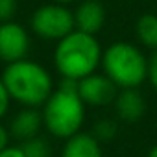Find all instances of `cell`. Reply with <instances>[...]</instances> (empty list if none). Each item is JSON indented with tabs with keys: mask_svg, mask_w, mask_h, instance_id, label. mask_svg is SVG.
Instances as JSON below:
<instances>
[{
	"mask_svg": "<svg viewBox=\"0 0 157 157\" xmlns=\"http://www.w3.org/2000/svg\"><path fill=\"white\" fill-rule=\"evenodd\" d=\"M102 48L94 35L74 30L63 37L54 52V61L59 74L67 80L80 82L93 74L102 61Z\"/></svg>",
	"mask_w": 157,
	"mask_h": 157,
	"instance_id": "obj_1",
	"label": "cell"
},
{
	"mask_svg": "<svg viewBox=\"0 0 157 157\" xmlns=\"http://www.w3.org/2000/svg\"><path fill=\"white\" fill-rule=\"evenodd\" d=\"M85 118V102L78 93V82L67 80L63 85L50 94V98L44 102L43 109V120L46 129L59 137L68 139L76 133H80V128Z\"/></svg>",
	"mask_w": 157,
	"mask_h": 157,
	"instance_id": "obj_2",
	"label": "cell"
},
{
	"mask_svg": "<svg viewBox=\"0 0 157 157\" xmlns=\"http://www.w3.org/2000/svg\"><path fill=\"white\" fill-rule=\"evenodd\" d=\"M2 82L10 96L28 107L44 104L52 94V78L46 68L28 59L8 63L2 72Z\"/></svg>",
	"mask_w": 157,
	"mask_h": 157,
	"instance_id": "obj_3",
	"label": "cell"
},
{
	"mask_svg": "<svg viewBox=\"0 0 157 157\" xmlns=\"http://www.w3.org/2000/svg\"><path fill=\"white\" fill-rule=\"evenodd\" d=\"M105 74L122 89L139 87L148 78V59L129 43H113L102 56Z\"/></svg>",
	"mask_w": 157,
	"mask_h": 157,
	"instance_id": "obj_4",
	"label": "cell"
},
{
	"mask_svg": "<svg viewBox=\"0 0 157 157\" xmlns=\"http://www.w3.org/2000/svg\"><path fill=\"white\" fill-rule=\"evenodd\" d=\"M74 13H70L61 4H46L39 8L32 17V30L43 39L61 41L70 32H74Z\"/></svg>",
	"mask_w": 157,
	"mask_h": 157,
	"instance_id": "obj_5",
	"label": "cell"
},
{
	"mask_svg": "<svg viewBox=\"0 0 157 157\" xmlns=\"http://www.w3.org/2000/svg\"><path fill=\"white\" fill-rule=\"evenodd\" d=\"M30 48V39L26 30L10 21L0 24V59L6 63H15L26 57Z\"/></svg>",
	"mask_w": 157,
	"mask_h": 157,
	"instance_id": "obj_6",
	"label": "cell"
},
{
	"mask_svg": "<svg viewBox=\"0 0 157 157\" xmlns=\"http://www.w3.org/2000/svg\"><path fill=\"white\" fill-rule=\"evenodd\" d=\"M118 85L107 74H89L78 82V93L87 105H105L117 98Z\"/></svg>",
	"mask_w": 157,
	"mask_h": 157,
	"instance_id": "obj_7",
	"label": "cell"
},
{
	"mask_svg": "<svg viewBox=\"0 0 157 157\" xmlns=\"http://www.w3.org/2000/svg\"><path fill=\"white\" fill-rule=\"evenodd\" d=\"M74 21H76V30L96 35L105 22V10L98 0H85L78 6Z\"/></svg>",
	"mask_w": 157,
	"mask_h": 157,
	"instance_id": "obj_8",
	"label": "cell"
},
{
	"mask_svg": "<svg viewBox=\"0 0 157 157\" xmlns=\"http://www.w3.org/2000/svg\"><path fill=\"white\" fill-rule=\"evenodd\" d=\"M117 113L122 120L126 122H137L142 115H144V98L140 96V93L137 91V87L133 89H122L117 98Z\"/></svg>",
	"mask_w": 157,
	"mask_h": 157,
	"instance_id": "obj_9",
	"label": "cell"
},
{
	"mask_svg": "<svg viewBox=\"0 0 157 157\" xmlns=\"http://www.w3.org/2000/svg\"><path fill=\"white\" fill-rule=\"evenodd\" d=\"M61 157H102V148L94 135L76 133L67 139Z\"/></svg>",
	"mask_w": 157,
	"mask_h": 157,
	"instance_id": "obj_10",
	"label": "cell"
},
{
	"mask_svg": "<svg viewBox=\"0 0 157 157\" xmlns=\"http://www.w3.org/2000/svg\"><path fill=\"white\" fill-rule=\"evenodd\" d=\"M43 115L39 111H35L33 107L30 109H24L21 111L13 122H11V135L19 140H28V139H33L37 137L39 129H41V124H43Z\"/></svg>",
	"mask_w": 157,
	"mask_h": 157,
	"instance_id": "obj_11",
	"label": "cell"
},
{
	"mask_svg": "<svg viewBox=\"0 0 157 157\" xmlns=\"http://www.w3.org/2000/svg\"><path fill=\"white\" fill-rule=\"evenodd\" d=\"M137 35L139 41L148 48H157V17L155 15H142L137 22Z\"/></svg>",
	"mask_w": 157,
	"mask_h": 157,
	"instance_id": "obj_12",
	"label": "cell"
},
{
	"mask_svg": "<svg viewBox=\"0 0 157 157\" xmlns=\"http://www.w3.org/2000/svg\"><path fill=\"white\" fill-rule=\"evenodd\" d=\"M21 148L24 151V157H50V146L41 137H33V139L24 140Z\"/></svg>",
	"mask_w": 157,
	"mask_h": 157,
	"instance_id": "obj_13",
	"label": "cell"
},
{
	"mask_svg": "<svg viewBox=\"0 0 157 157\" xmlns=\"http://www.w3.org/2000/svg\"><path fill=\"white\" fill-rule=\"evenodd\" d=\"M17 13V0H0V22H10Z\"/></svg>",
	"mask_w": 157,
	"mask_h": 157,
	"instance_id": "obj_14",
	"label": "cell"
},
{
	"mask_svg": "<svg viewBox=\"0 0 157 157\" xmlns=\"http://www.w3.org/2000/svg\"><path fill=\"white\" fill-rule=\"evenodd\" d=\"M115 135V124L109 120H102L96 124V139H111Z\"/></svg>",
	"mask_w": 157,
	"mask_h": 157,
	"instance_id": "obj_15",
	"label": "cell"
},
{
	"mask_svg": "<svg viewBox=\"0 0 157 157\" xmlns=\"http://www.w3.org/2000/svg\"><path fill=\"white\" fill-rule=\"evenodd\" d=\"M10 100H11V96H10V93H8V89H6V85L2 82V78H0V118L8 113Z\"/></svg>",
	"mask_w": 157,
	"mask_h": 157,
	"instance_id": "obj_16",
	"label": "cell"
},
{
	"mask_svg": "<svg viewBox=\"0 0 157 157\" xmlns=\"http://www.w3.org/2000/svg\"><path fill=\"white\" fill-rule=\"evenodd\" d=\"M148 78H150L151 85L157 89V48H155V52L151 54V57L148 61Z\"/></svg>",
	"mask_w": 157,
	"mask_h": 157,
	"instance_id": "obj_17",
	"label": "cell"
},
{
	"mask_svg": "<svg viewBox=\"0 0 157 157\" xmlns=\"http://www.w3.org/2000/svg\"><path fill=\"white\" fill-rule=\"evenodd\" d=\"M0 157H24V151L21 146H6L0 150Z\"/></svg>",
	"mask_w": 157,
	"mask_h": 157,
	"instance_id": "obj_18",
	"label": "cell"
},
{
	"mask_svg": "<svg viewBox=\"0 0 157 157\" xmlns=\"http://www.w3.org/2000/svg\"><path fill=\"white\" fill-rule=\"evenodd\" d=\"M8 140H10V135H8L6 128L0 124V150H4V148L8 146Z\"/></svg>",
	"mask_w": 157,
	"mask_h": 157,
	"instance_id": "obj_19",
	"label": "cell"
},
{
	"mask_svg": "<svg viewBox=\"0 0 157 157\" xmlns=\"http://www.w3.org/2000/svg\"><path fill=\"white\" fill-rule=\"evenodd\" d=\"M148 157H157V146H153V148L150 150V153H148Z\"/></svg>",
	"mask_w": 157,
	"mask_h": 157,
	"instance_id": "obj_20",
	"label": "cell"
},
{
	"mask_svg": "<svg viewBox=\"0 0 157 157\" xmlns=\"http://www.w3.org/2000/svg\"><path fill=\"white\" fill-rule=\"evenodd\" d=\"M56 2H72V0H56Z\"/></svg>",
	"mask_w": 157,
	"mask_h": 157,
	"instance_id": "obj_21",
	"label": "cell"
}]
</instances>
